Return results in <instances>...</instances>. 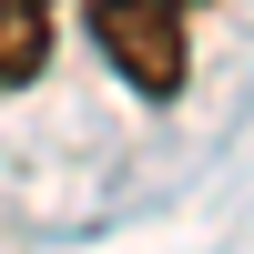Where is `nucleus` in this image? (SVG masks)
<instances>
[{"label": "nucleus", "instance_id": "1", "mask_svg": "<svg viewBox=\"0 0 254 254\" xmlns=\"http://www.w3.org/2000/svg\"><path fill=\"white\" fill-rule=\"evenodd\" d=\"M193 10L203 0H92V41H102V61L142 102H173L183 71H193V51H183L193 41Z\"/></svg>", "mask_w": 254, "mask_h": 254}, {"label": "nucleus", "instance_id": "2", "mask_svg": "<svg viewBox=\"0 0 254 254\" xmlns=\"http://www.w3.org/2000/svg\"><path fill=\"white\" fill-rule=\"evenodd\" d=\"M51 61V0H0V92H31Z\"/></svg>", "mask_w": 254, "mask_h": 254}]
</instances>
